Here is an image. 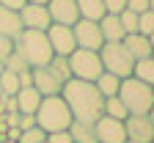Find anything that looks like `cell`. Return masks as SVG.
Returning <instances> with one entry per match:
<instances>
[{
	"label": "cell",
	"mask_w": 154,
	"mask_h": 143,
	"mask_svg": "<svg viewBox=\"0 0 154 143\" xmlns=\"http://www.w3.org/2000/svg\"><path fill=\"white\" fill-rule=\"evenodd\" d=\"M33 72V88L42 94V96H55V94H61L63 88V80L55 74V69L47 64V66H36L30 69Z\"/></svg>",
	"instance_id": "8fae6325"
},
{
	"label": "cell",
	"mask_w": 154,
	"mask_h": 143,
	"mask_svg": "<svg viewBox=\"0 0 154 143\" xmlns=\"http://www.w3.org/2000/svg\"><path fill=\"white\" fill-rule=\"evenodd\" d=\"M132 77H138L140 83L146 85H154V58H140V61H135V66H132Z\"/></svg>",
	"instance_id": "44dd1931"
},
{
	"label": "cell",
	"mask_w": 154,
	"mask_h": 143,
	"mask_svg": "<svg viewBox=\"0 0 154 143\" xmlns=\"http://www.w3.org/2000/svg\"><path fill=\"white\" fill-rule=\"evenodd\" d=\"M47 143H74V140H72L69 129H63V132H50L47 135Z\"/></svg>",
	"instance_id": "4dcf8cb0"
},
{
	"label": "cell",
	"mask_w": 154,
	"mask_h": 143,
	"mask_svg": "<svg viewBox=\"0 0 154 143\" xmlns=\"http://www.w3.org/2000/svg\"><path fill=\"white\" fill-rule=\"evenodd\" d=\"M94 85H96V91H99L105 99H107V96H119V88H121V77H116V74H110V72H102L99 77L94 80Z\"/></svg>",
	"instance_id": "ac0fdd59"
},
{
	"label": "cell",
	"mask_w": 154,
	"mask_h": 143,
	"mask_svg": "<svg viewBox=\"0 0 154 143\" xmlns=\"http://www.w3.org/2000/svg\"><path fill=\"white\" fill-rule=\"evenodd\" d=\"M99 30H102V39L105 42H121V39L127 36L121 22H119V14H105L99 19Z\"/></svg>",
	"instance_id": "2e32d148"
},
{
	"label": "cell",
	"mask_w": 154,
	"mask_h": 143,
	"mask_svg": "<svg viewBox=\"0 0 154 143\" xmlns=\"http://www.w3.org/2000/svg\"><path fill=\"white\" fill-rule=\"evenodd\" d=\"M25 3H28V0H0V6H6L8 11H19Z\"/></svg>",
	"instance_id": "e575fe53"
},
{
	"label": "cell",
	"mask_w": 154,
	"mask_h": 143,
	"mask_svg": "<svg viewBox=\"0 0 154 143\" xmlns=\"http://www.w3.org/2000/svg\"><path fill=\"white\" fill-rule=\"evenodd\" d=\"M17 77H19V88H28V85H33V72H30V69L19 72Z\"/></svg>",
	"instance_id": "836d02e7"
},
{
	"label": "cell",
	"mask_w": 154,
	"mask_h": 143,
	"mask_svg": "<svg viewBox=\"0 0 154 143\" xmlns=\"http://www.w3.org/2000/svg\"><path fill=\"white\" fill-rule=\"evenodd\" d=\"M138 33H143V36H151L154 33V11L138 14Z\"/></svg>",
	"instance_id": "83f0119b"
},
{
	"label": "cell",
	"mask_w": 154,
	"mask_h": 143,
	"mask_svg": "<svg viewBox=\"0 0 154 143\" xmlns=\"http://www.w3.org/2000/svg\"><path fill=\"white\" fill-rule=\"evenodd\" d=\"M50 66L55 69V74L61 77L63 83H66V80H72V72H69V61H66V58H61V55H52V61H50Z\"/></svg>",
	"instance_id": "484cf974"
},
{
	"label": "cell",
	"mask_w": 154,
	"mask_h": 143,
	"mask_svg": "<svg viewBox=\"0 0 154 143\" xmlns=\"http://www.w3.org/2000/svg\"><path fill=\"white\" fill-rule=\"evenodd\" d=\"M69 135H72L74 143H96L94 124H85V121H72L69 124Z\"/></svg>",
	"instance_id": "ffe728a7"
},
{
	"label": "cell",
	"mask_w": 154,
	"mask_h": 143,
	"mask_svg": "<svg viewBox=\"0 0 154 143\" xmlns=\"http://www.w3.org/2000/svg\"><path fill=\"white\" fill-rule=\"evenodd\" d=\"M149 11H154V0H149Z\"/></svg>",
	"instance_id": "f35d334b"
},
{
	"label": "cell",
	"mask_w": 154,
	"mask_h": 143,
	"mask_svg": "<svg viewBox=\"0 0 154 143\" xmlns=\"http://www.w3.org/2000/svg\"><path fill=\"white\" fill-rule=\"evenodd\" d=\"M30 127H36V116H22V113H19L17 129H30Z\"/></svg>",
	"instance_id": "d6a6232c"
},
{
	"label": "cell",
	"mask_w": 154,
	"mask_h": 143,
	"mask_svg": "<svg viewBox=\"0 0 154 143\" xmlns=\"http://www.w3.org/2000/svg\"><path fill=\"white\" fill-rule=\"evenodd\" d=\"M17 14H19V22H22V30H47L52 25L47 6H38V3H25Z\"/></svg>",
	"instance_id": "30bf717a"
},
{
	"label": "cell",
	"mask_w": 154,
	"mask_h": 143,
	"mask_svg": "<svg viewBox=\"0 0 154 143\" xmlns=\"http://www.w3.org/2000/svg\"><path fill=\"white\" fill-rule=\"evenodd\" d=\"M14 52L22 55L30 69L47 66L52 61V47L47 42L44 30H19V36L14 39Z\"/></svg>",
	"instance_id": "7a4b0ae2"
},
{
	"label": "cell",
	"mask_w": 154,
	"mask_h": 143,
	"mask_svg": "<svg viewBox=\"0 0 154 143\" xmlns=\"http://www.w3.org/2000/svg\"><path fill=\"white\" fill-rule=\"evenodd\" d=\"M17 91H19V77L14 72L3 69V72H0V94H3V96H14Z\"/></svg>",
	"instance_id": "603a6c76"
},
{
	"label": "cell",
	"mask_w": 154,
	"mask_h": 143,
	"mask_svg": "<svg viewBox=\"0 0 154 143\" xmlns=\"http://www.w3.org/2000/svg\"><path fill=\"white\" fill-rule=\"evenodd\" d=\"M127 143H132V140H127Z\"/></svg>",
	"instance_id": "7bdbcfd3"
},
{
	"label": "cell",
	"mask_w": 154,
	"mask_h": 143,
	"mask_svg": "<svg viewBox=\"0 0 154 143\" xmlns=\"http://www.w3.org/2000/svg\"><path fill=\"white\" fill-rule=\"evenodd\" d=\"M102 116H110V118H119V121H124L129 113H127L124 102H121L119 96H107V99H105V105H102Z\"/></svg>",
	"instance_id": "7402d4cb"
},
{
	"label": "cell",
	"mask_w": 154,
	"mask_h": 143,
	"mask_svg": "<svg viewBox=\"0 0 154 143\" xmlns=\"http://www.w3.org/2000/svg\"><path fill=\"white\" fill-rule=\"evenodd\" d=\"M66 61H69L72 77H77V80H88V83H94V80L105 72V69H102V58H99V52H96V50H83V47H77Z\"/></svg>",
	"instance_id": "8992f818"
},
{
	"label": "cell",
	"mask_w": 154,
	"mask_h": 143,
	"mask_svg": "<svg viewBox=\"0 0 154 143\" xmlns=\"http://www.w3.org/2000/svg\"><path fill=\"white\" fill-rule=\"evenodd\" d=\"M151 94H154V85H151Z\"/></svg>",
	"instance_id": "60d3db41"
},
{
	"label": "cell",
	"mask_w": 154,
	"mask_h": 143,
	"mask_svg": "<svg viewBox=\"0 0 154 143\" xmlns=\"http://www.w3.org/2000/svg\"><path fill=\"white\" fill-rule=\"evenodd\" d=\"M149 44H151V50H154V33H151V36H149Z\"/></svg>",
	"instance_id": "74e56055"
},
{
	"label": "cell",
	"mask_w": 154,
	"mask_h": 143,
	"mask_svg": "<svg viewBox=\"0 0 154 143\" xmlns=\"http://www.w3.org/2000/svg\"><path fill=\"white\" fill-rule=\"evenodd\" d=\"M33 116H36V127L44 129L47 135H50V132H63V129H69V124L74 121L61 94H55V96H42L38 110H36Z\"/></svg>",
	"instance_id": "3957f363"
},
{
	"label": "cell",
	"mask_w": 154,
	"mask_h": 143,
	"mask_svg": "<svg viewBox=\"0 0 154 143\" xmlns=\"http://www.w3.org/2000/svg\"><path fill=\"white\" fill-rule=\"evenodd\" d=\"M149 118H151V124H154V105H151V110H149Z\"/></svg>",
	"instance_id": "8d00e7d4"
},
{
	"label": "cell",
	"mask_w": 154,
	"mask_h": 143,
	"mask_svg": "<svg viewBox=\"0 0 154 143\" xmlns=\"http://www.w3.org/2000/svg\"><path fill=\"white\" fill-rule=\"evenodd\" d=\"M119 99L124 102V107H127L129 116H149V110H151V105H154L151 85L140 83L138 77H124V80H121Z\"/></svg>",
	"instance_id": "277c9868"
},
{
	"label": "cell",
	"mask_w": 154,
	"mask_h": 143,
	"mask_svg": "<svg viewBox=\"0 0 154 143\" xmlns=\"http://www.w3.org/2000/svg\"><path fill=\"white\" fill-rule=\"evenodd\" d=\"M19 30H22L19 14H17V11H8L6 6H0V36L17 39V36H19Z\"/></svg>",
	"instance_id": "e0dca14e"
},
{
	"label": "cell",
	"mask_w": 154,
	"mask_h": 143,
	"mask_svg": "<svg viewBox=\"0 0 154 143\" xmlns=\"http://www.w3.org/2000/svg\"><path fill=\"white\" fill-rule=\"evenodd\" d=\"M61 96H63V102H66V107H69L74 121L94 124V121L102 116L105 96L96 91V85L88 83V80H77V77L66 80L63 88H61Z\"/></svg>",
	"instance_id": "6da1fadb"
},
{
	"label": "cell",
	"mask_w": 154,
	"mask_h": 143,
	"mask_svg": "<svg viewBox=\"0 0 154 143\" xmlns=\"http://www.w3.org/2000/svg\"><path fill=\"white\" fill-rule=\"evenodd\" d=\"M151 143H154V140H151Z\"/></svg>",
	"instance_id": "ee69618b"
},
{
	"label": "cell",
	"mask_w": 154,
	"mask_h": 143,
	"mask_svg": "<svg viewBox=\"0 0 154 143\" xmlns=\"http://www.w3.org/2000/svg\"><path fill=\"white\" fill-rule=\"evenodd\" d=\"M28 3H38V6H47L50 0H28Z\"/></svg>",
	"instance_id": "d590c367"
},
{
	"label": "cell",
	"mask_w": 154,
	"mask_h": 143,
	"mask_svg": "<svg viewBox=\"0 0 154 143\" xmlns=\"http://www.w3.org/2000/svg\"><path fill=\"white\" fill-rule=\"evenodd\" d=\"M119 22H121L124 33H138V14H135V11L124 8V11L119 14Z\"/></svg>",
	"instance_id": "d4e9b609"
},
{
	"label": "cell",
	"mask_w": 154,
	"mask_h": 143,
	"mask_svg": "<svg viewBox=\"0 0 154 143\" xmlns=\"http://www.w3.org/2000/svg\"><path fill=\"white\" fill-rule=\"evenodd\" d=\"M121 44L127 47V52H129L135 61H140V58H149V55H151L149 36H143V33H127V36L121 39Z\"/></svg>",
	"instance_id": "9a60e30c"
},
{
	"label": "cell",
	"mask_w": 154,
	"mask_h": 143,
	"mask_svg": "<svg viewBox=\"0 0 154 143\" xmlns=\"http://www.w3.org/2000/svg\"><path fill=\"white\" fill-rule=\"evenodd\" d=\"M127 8L135 14H143V11H149V0H127Z\"/></svg>",
	"instance_id": "1f68e13d"
},
{
	"label": "cell",
	"mask_w": 154,
	"mask_h": 143,
	"mask_svg": "<svg viewBox=\"0 0 154 143\" xmlns=\"http://www.w3.org/2000/svg\"><path fill=\"white\" fill-rule=\"evenodd\" d=\"M99 58H102V69L116 74V77H132V66H135V58L127 52V47L121 42H105L102 50H99Z\"/></svg>",
	"instance_id": "5b68a950"
},
{
	"label": "cell",
	"mask_w": 154,
	"mask_h": 143,
	"mask_svg": "<svg viewBox=\"0 0 154 143\" xmlns=\"http://www.w3.org/2000/svg\"><path fill=\"white\" fill-rule=\"evenodd\" d=\"M44 140H47V132L38 129V127L19 129V135H17V143H44Z\"/></svg>",
	"instance_id": "cb8c5ba5"
},
{
	"label": "cell",
	"mask_w": 154,
	"mask_h": 143,
	"mask_svg": "<svg viewBox=\"0 0 154 143\" xmlns=\"http://www.w3.org/2000/svg\"><path fill=\"white\" fill-rule=\"evenodd\" d=\"M3 66L8 69V72H14V74H19V72H25V69H30L28 64H25V58L19 55V52H11L6 61H3Z\"/></svg>",
	"instance_id": "4316f807"
},
{
	"label": "cell",
	"mask_w": 154,
	"mask_h": 143,
	"mask_svg": "<svg viewBox=\"0 0 154 143\" xmlns=\"http://www.w3.org/2000/svg\"><path fill=\"white\" fill-rule=\"evenodd\" d=\"M77 11H80V19H94V22H99L107 14L102 0H77Z\"/></svg>",
	"instance_id": "d6986e66"
},
{
	"label": "cell",
	"mask_w": 154,
	"mask_h": 143,
	"mask_svg": "<svg viewBox=\"0 0 154 143\" xmlns=\"http://www.w3.org/2000/svg\"><path fill=\"white\" fill-rule=\"evenodd\" d=\"M11 52H14V39H8V36H0V61H6Z\"/></svg>",
	"instance_id": "f546056e"
},
{
	"label": "cell",
	"mask_w": 154,
	"mask_h": 143,
	"mask_svg": "<svg viewBox=\"0 0 154 143\" xmlns=\"http://www.w3.org/2000/svg\"><path fill=\"white\" fill-rule=\"evenodd\" d=\"M3 69H6V66H3V61H0V72H3Z\"/></svg>",
	"instance_id": "ab89813d"
},
{
	"label": "cell",
	"mask_w": 154,
	"mask_h": 143,
	"mask_svg": "<svg viewBox=\"0 0 154 143\" xmlns=\"http://www.w3.org/2000/svg\"><path fill=\"white\" fill-rule=\"evenodd\" d=\"M151 58H154V50H151Z\"/></svg>",
	"instance_id": "b9f144b4"
},
{
	"label": "cell",
	"mask_w": 154,
	"mask_h": 143,
	"mask_svg": "<svg viewBox=\"0 0 154 143\" xmlns=\"http://www.w3.org/2000/svg\"><path fill=\"white\" fill-rule=\"evenodd\" d=\"M14 102H17V113H22V116H33L38 110V102H42V94H38L33 85L28 88H19L14 94Z\"/></svg>",
	"instance_id": "5bb4252c"
},
{
	"label": "cell",
	"mask_w": 154,
	"mask_h": 143,
	"mask_svg": "<svg viewBox=\"0 0 154 143\" xmlns=\"http://www.w3.org/2000/svg\"><path fill=\"white\" fill-rule=\"evenodd\" d=\"M44 33H47V42H50V47H52V55L69 58V55L77 50L72 25H58V22H52V25H50Z\"/></svg>",
	"instance_id": "52a82bcc"
},
{
	"label": "cell",
	"mask_w": 154,
	"mask_h": 143,
	"mask_svg": "<svg viewBox=\"0 0 154 143\" xmlns=\"http://www.w3.org/2000/svg\"><path fill=\"white\" fill-rule=\"evenodd\" d=\"M124 129H127V140H132V143H151L154 140V124L149 116H127Z\"/></svg>",
	"instance_id": "7c38bea8"
},
{
	"label": "cell",
	"mask_w": 154,
	"mask_h": 143,
	"mask_svg": "<svg viewBox=\"0 0 154 143\" xmlns=\"http://www.w3.org/2000/svg\"><path fill=\"white\" fill-rule=\"evenodd\" d=\"M50 19L58 25H74L80 19V11H77V0H50L47 3Z\"/></svg>",
	"instance_id": "4fadbf2b"
},
{
	"label": "cell",
	"mask_w": 154,
	"mask_h": 143,
	"mask_svg": "<svg viewBox=\"0 0 154 143\" xmlns=\"http://www.w3.org/2000/svg\"><path fill=\"white\" fill-rule=\"evenodd\" d=\"M105 3V11L107 14H121L127 8V0H102Z\"/></svg>",
	"instance_id": "f1b7e54d"
},
{
	"label": "cell",
	"mask_w": 154,
	"mask_h": 143,
	"mask_svg": "<svg viewBox=\"0 0 154 143\" xmlns=\"http://www.w3.org/2000/svg\"><path fill=\"white\" fill-rule=\"evenodd\" d=\"M94 132H96V143H127L124 121H119V118L99 116L94 121Z\"/></svg>",
	"instance_id": "9c48e42d"
},
{
	"label": "cell",
	"mask_w": 154,
	"mask_h": 143,
	"mask_svg": "<svg viewBox=\"0 0 154 143\" xmlns=\"http://www.w3.org/2000/svg\"><path fill=\"white\" fill-rule=\"evenodd\" d=\"M74 30V44L83 47V50H96L99 52L105 39H102V30H99V22H94V19H77L72 25Z\"/></svg>",
	"instance_id": "ba28073f"
}]
</instances>
